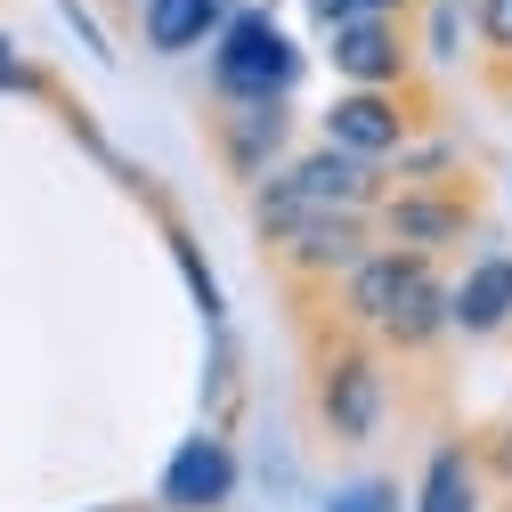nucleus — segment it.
Listing matches in <instances>:
<instances>
[{"mask_svg": "<svg viewBox=\"0 0 512 512\" xmlns=\"http://www.w3.org/2000/svg\"><path fill=\"white\" fill-rule=\"evenodd\" d=\"M342 9H350V17H399V25H407V0H342Z\"/></svg>", "mask_w": 512, "mask_h": 512, "instance_id": "obj_22", "label": "nucleus"}, {"mask_svg": "<svg viewBox=\"0 0 512 512\" xmlns=\"http://www.w3.org/2000/svg\"><path fill=\"white\" fill-rule=\"evenodd\" d=\"M439 261H423V252H399V244H374L366 261L334 285V309H342V326L350 334H382V317H391L423 277H431Z\"/></svg>", "mask_w": 512, "mask_h": 512, "instance_id": "obj_10", "label": "nucleus"}, {"mask_svg": "<svg viewBox=\"0 0 512 512\" xmlns=\"http://www.w3.org/2000/svg\"><path fill=\"white\" fill-rule=\"evenodd\" d=\"M464 17H472V0H431L423 9V41H415V57L423 66H464Z\"/></svg>", "mask_w": 512, "mask_h": 512, "instance_id": "obj_15", "label": "nucleus"}, {"mask_svg": "<svg viewBox=\"0 0 512 512\" xmlns=\"http://www.w3.org/2000/svg\"><path fill=\"white\" fill-rule=\"evenodd\" d=\"M480 447L472 439H439L431 464L415 480V512H480Z\"/></svg>", "mask_w": 512, "mask_h": 512, "instance_id": "obj_13", "label": "nucleus"}, {"mask_svg": "<svg viewBox=\"0 0 512 512\" xmlns=\"http://www.w3.org/2000/svg\"><path fill=\"white\" fill-rule=\"evenodd\" d=\"M301 41L277 25V9H236L220 25V41L204 49V74L220 106H293L301 90Z\"/></svg>", "mask_w": 512, "mask_h": 512, "instance_id": "obj_1", "label": "nucleus"}, {"mask_svg": "<svg viewBox=\"0 0 512 512\" xmlns=\"http://www.w3.org/2000/svg\"><path fill=\"white\" fill-rule=\"evenodd\" d=\"M439 334H447V277L431 269V277H423V285H415V293H407L391 317H382L374 350H391V358H423Z\"/></svg>", "mask_w": 512, "mask_h": 512, "instance_id": "obj_14", "label": "nucleus"}, {"mask_svg": "<svg viewBox=\"0 0 512 512\" xmlns=\"http://www.w3.org/2000/svg\"><path fill=\"white\" fill-rule=\"evenodd\" d=\"M98 512H122V504H98Z\"/></svg>", "mask_w": 512, "mask_h": 512, "instance_id": "obj_23", "label": "nucleus"}, {"mask_svg": "<svg viewBox=\"0 0 512 512\" xmlns=\"http://www.w3.org/2000/svg\"><path fill=\"white\" fill-rule=\"evenodd\" d=\"M0 90H17V98H41V90H49V74H41V66H25L9 33H0Z\"/></svg>", "mask_w": 512, "mask_h": 512, "instance_id": "obj_18", "label": "nucleus"}, {"mask_svg": "<svg viewBox=\"0 0 512 512\" xmlns=\"http://www.w3.org/2000/svg\"><path fill=\"white\" fill-rule=\"evenodd\" d=\"M504 90H512V82H504Z\"/></svg>", "mask_w": 512, "mask_h": 512, "instance_id": "obj_24", "label": "nucleus"}, {"mask_svg": "<svg viewBox=\"0 0 512 512\" xmlns=\"http://www.w3.org/2000/svg\"><path fill=\"white\" fill-rule=\"evenodd\" d=\"M512 326V252H480V261L447 285V334H504Z\"/></svg>", "mask_w": 512, "mask_h": 512, "instance_id": "obj_11", "label": "nucleus"}, {"mask_svg": "<svg viewBox=\"0 0 512 512\" xmlns=\"http://www.w3.org/2000/svg\"><path fill=\"white\" fill-rule=\"evenodd\" d=\"M212 155L236 187H261L293 155V106H212Z\"/></svg>", "mask_w": 512, "mask_h": 512, "instance_id": "obj_9", "label": "nucleus"}, {"mask_svg": "<svg viewBox=\"0 0 512 512\" xmlns=\"http://www.w3.org/2000/svg\"><path fill=\"white\" fill-rule=\"evenodd\" d=\"M228 17H236L228 0H139V41L155 57H196V49L220 41Z\"/></svg>", "mask_w": 512, "mask_h": 512, "instance_id": "obj_12", "label": "nucleus"}, {"mask_svg": "<svg viewBox=\"0 0 512 512\" xmlns=\"http://www.w3.org/2000/svg\"><path fill=\"white\" fill-rule=\"evenodd\" d=\"M236 480H244L236 447L220 431H196V439L171 447V464L155 480V512H228L236 504Z\"/></svg>", "mask_w": 512, "mask_h": 512, "instance_id": "obj_8", "label": "nucleus"}, {"mask_svg": "<svg viewBox=\"0 0 512 512\" xmlns=\"http://www.w3.org/2000/svg\"><path fill=\"white\" fill-rule=\"evenodd\" d=\"M171 252H179V277H187V293H196V309L220 326V309H228V301H220V277L196 261V244H187V236H171Z\"/></svg>", "mask_w": 512, "mask_h": 512, "instance_id": "obj_17", "label": "nucleus"}, {"mask_svg": "<svg viewBox=\"0 0 512 512\" xmlns=\"http://www.w3.org/2000/svg\"><path fill=\"white\" fill-rule=\"evenodd\" d=\"M415 139V90H334V106L317 114V147L358 155V163H399Z\"/></svg>", "mask_w": 512, "mask_h": 512, "instance_id": "obj_5", "label": "nucleus"}, {"mask_svg": "<svg viewBox=\"0 0 512 512\" xmlns=\"http://www.w3.org/2000/svg\"><path fill=\"white\" fill-rule=\"evenodd\" d=\"M382 415H391V374H382V350L342 334L326 358H317V423H326L334 447H374Z\"/></svg>", "mask_w": 512, "mask_h": 512, "instance_id": "obj_3", "label": "nucleus"}, {"mask_svg": "<svg viewBox=\"0 0 512 512\" xmlns=\"http://www.w3.org/2000/svg\"><path fill=\"white\" fill-rule=\"evenodd\" d=\"M261 244H269V261H277L293 285H326V293H334L366 252H374V220H366V212H317V220L269 228Z\"/></svg>", "mask_w": 512, "mask_h": 512, "instance_id": "obj_4", "label": "nucleus"}, {"mask_svg": "<svg viewBox=\"0 0 512 512\" xmlns=\"http://www.w3.org/2000/svg\"><path fill=\"white\" fill-rule=\"evenodd\" d=\"M480 472H488V480H504V488H512V423H504V431H496V439H480Z\"/></svg>", "mask_w": 512, "mask_h": 512, "instance_id": "obj_20", "label": "nucleus"}, {"mask_svg": "<svg viewBox=\"0 0 512 512\" xmlns=\"http://www.w3.org/2000/svg\"><path fill=\"white\" fill-rule=\"evenodd\" d=\"M326 66L342 90H415V33L399 17H350L326 33Z\"/></svg>", "mask_w": 512, "mask_h": 512, "instance_id": "obj_7", "label": "nucleus"}, {"mask_svg": "<svg viewBox=\"0 0 512 512\" xmlns=\"http://www.w3.org/2000/svg\"><path fill=\"white\" fill-rule=\"evenodd\" d=\"M382 179L374 163H358V155H334V147H301V155H285L261 187H252V228H285V220H317V212H366L374 220V204H382Z\"/></svg>", "mask_w": 512, "mask_h": 512, "instance_id": "obj_2", "label": "nucleus"}, {"mask_svg": "<svg viewBox=\"0 0 512 512\" xmlns=\"http://www.w3.org/2000/svg\"><path fill=\"white\" fill-rule=\"evenodd\" d=\"M57 9H66V25H74V33H82V41L98 49V57H114V49H106V33H98V17L82 9V0H57Z\"/></svg>", "mask_w": 512, "mask_h": 512, "instance_id": "obj_21", "label": "nucleus"}, {"mask_svg": "<svg viewBox=\"0 0 512 512\" xmlns=\"http://www.w3.org/2000/svg\"><path fill=\"white\" fill-rule=\"evenodd\" d=\"M326 512H399V488H391V480H358V488H342Z\"/></svg>", "mask_w": 512, "mask_h": 512, "instance_id": "obj_19", "label": "nucleus"}, {"mask_svg": "<svg viewBox=\"0 0 512 512\" xmlns=\"http://www.w3.org/2000/svg\"><path fill=\"white\" fill-rule=\"evenodd\" d=\"M472 25H480V49L496 57V74L512 82V0H472Z\"/></svg>", "mask_w": 512, "mask_h": 512, "instance_id": "obj_16", "label": "nucleus"}, {"mask_svg": "<svg viewBox=\"0 0 512 512\" xmlns=\"http://www.w3.org/2000/svg\"><path fill=\"white\" fill-rule=\"evenodd\" d=\"M472 236V187L439 179V187H382L374 204V244H399V252H423L439 261L447 244Z\"/></svg>", "mask_w": 512, "mask_h": 512, "instance_id": "obj_6", "label": "nucleus"}]
</instances>
